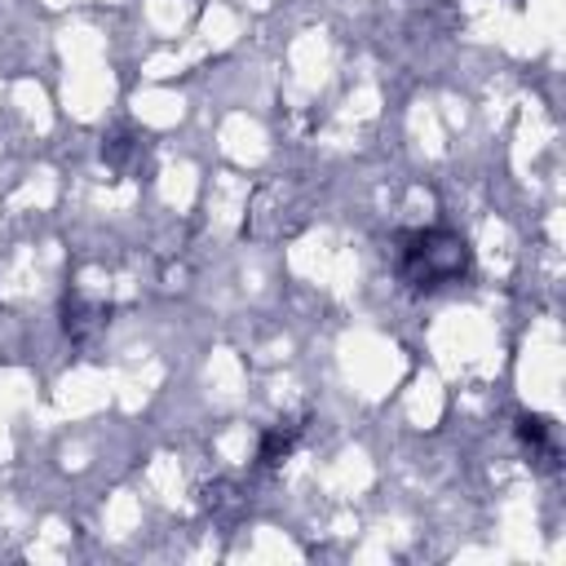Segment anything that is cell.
I'll return each mask as SVG.
<instances>
[{
  "mask_svg": "<svg viewBox=\"0 0 566 566\" xmlns=\"http://www.w3.org/2000/svg\"><path fill=\"white\" fill-rule=\"evenodd\" d=\"M469 265V248L455 234L429 230V234H411L402 248V274L420 287H438L447 279H455Z\"/></svg>",
  "mask_w": 566,
  "mask_h": 566,
  "instance_id": "obj_1",
  "label": "cell"
}]
</instances>
